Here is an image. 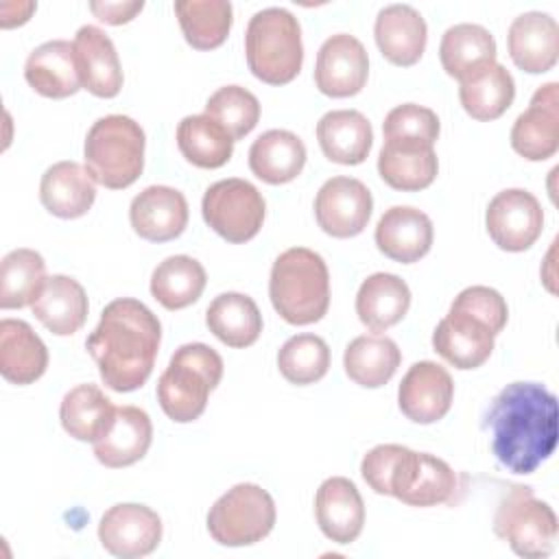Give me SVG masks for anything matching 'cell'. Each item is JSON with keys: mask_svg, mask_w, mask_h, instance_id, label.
Here are the masks:
<instances>
[{"mask_svg": "<svg viewBox=\"0 0 559 559\" xmlns=\"http://www.w3.org/2000/svg\"><path fill=\"white\" fill-rule=\"evenodd\" d=\"M177 146L181 155L199 168H221L234 153L231 135L210 116H186L177 127Z\"/></svg>", "mask_w": 559, "mask_h": 559, "instance_id": "obj_41", "label": "cell"}, {"mask_svg": "<svg viewBox=\"0 0 559 559\" xmlns=\"http://www.w3.org/2000/svg\"><path fill=\"white\" fill-rule=\"evenodd\" d=\"M314 515L321 533L334 544H352L362 533L365 502L345 476L325 478L314 496Z\"/></svg>", "mask_w": 559, "mask_h": 559, "instance_id": "obj_17", "label": "cell"}, {"mask_svg": "<svg viewBox=\"0 0 559 559\" xmlns=\"http://www.w3.org/2000/svg\"><path fill=\"white\" fill-rule=\"evenodd\" d=\"M173 9L192 48L214 50L227 39L234 22V11L227 0H177Z\"/></svg>", "mask_w": 559, "mask_h": 559, "instance_id": "obj_39", "label": "cell"}, {"mask_svg": "<svg viewBox=\"0 0 559 559\" xmlns=\"http://www.w3.org/2000/svg\"><path fill=\"white\" fill-rule=\"evenodd\" d=\"M439 131H441V124L437 114L415 103H404L393 107L382 122L384 140L406 138V140H421V142L435 144L439 138Z\"/></svg>", "mask_w": 559, "mask_h": 559, "instance_id": "obj_45", "label": "cell"}, {"mask_svg": "<svg viewBox=\"0 0 559 559\" xmlns=\"http://www.w3.org/2000/svg\"><path fill=\"white\" fill-rule=\"evenodd\" d=\"M39 201L52 216L79 218L96 201V181L83 164L57 162L41 175Z\"/></svg>", "mask_w": 559, "mask_h": 559, "instance_id": "obj_25", "label": "cell"}, {"mask_svg": "<svg viewBox=\"0 0 559 559\" xmlns=\"http://www.w3.org/2000/svg\"><path fill=\"white\" fill-rule=\"evenodd\" d=\"M162 343L159 319L138 299L118 297L109 301L85 347L98 365L105 386L118 393L140 389L157 358Z\"/></svg>", "mask_w": 559, "mask_h": 559, "instance_id": "obj_2", "label": "cell"}, {"mask_svg": "<svg viewBox=\"0 0 559 559\" xmlns=\"http://www.w3.org/2000/svg\"><path fill=\"white\" fill-rule=\"evenodd\" d=\"M46 262L35 249H13L0 262V308L33 306L46 284Z\"/></svg>", "mask_w": 559, "mask_h": 559, "instance_id": "obj_40", "label": "cell"}, {"mask_svg": "<svg viewBox=\"0 0 559 559\" xmlns=\"http://www.w3.org/2000/svg\"><path fill=\"white\" fill-rule=\"evenodd\" d=\"M203 221L227 242L240 245L251 240L266 214V203L260 190L247 179H221L212 183L201 201Z\"/></svg>", "mask_w": 559, "mask_h": 559, "instance_id": "obj_9", "label": "cell"}, {"mask_svg": "<svg viewBox=\"0 0 559 559\" xmlns=\"http://www.w3.org/2000/svg\"><path fill=\"white\" fill-rule=\"evenodd\" d=\"M373 238L386 258L400 264H413L430 251L435 229L432 221L421 210L393 205L380 216Z\"/></svg>", "mask_w": 559, "mask_h": 559, "instance_id": "obj_19", "label": "cell"}, {"mask_svg": "<svg viewBox=\"0 0 559 559\" xmlns=\"http://www.w3.org/2000/svg\"><path fill=\"white\" fill-rule=\"evenodd\" d=\"M408 308L411 288L393 273L369 275L356 293V314L371 332H384L400 323Z\"/></svg>", "mask_w": 559, "mask_h": 559, "instance_id": "obj_32", "label": "cell"}, {"mask_svg": "<svg viewBox=\"0 0 559 559\" xmlns=\"http://www.w3.org/2000/svg\"><path fill=\"white\" fill-rule=\"evenodd\" d=\"M98 539L103 548L114 557H146L162 542V518L146 504H114L100 518Z\"/></svg>", "mask_w": 559, "mask_h": 559, "instance_id": "obj_11", "label": "cell"}, {"mask_svg": "<svg viewBox=\"0 0 559 559\" xmlns=\"http://www.w3.org/2000/svg\"><path fill=\"white\" fill-rule=\"evenodd\" d=\"M378 173L382 181L393 190H424L435 181L439 173L435 144L406 138L384 140L378 155Z\"/></svg>", "mask_w": 559, "mask_h": 559, "instance_id": "obj_18", "label": "cell"}, {"mask_svg": "<svg viewBox=\"0 0 559 559\" xmlns=\"http://www.w3.org/2000/svg\"><path fill=\"white\" fill-rule=\"evenodd\" d=\"M456 489V472L443 459L419 452L417 478L400 500L408 507H437L443 502H452Z\"/></svg>", "mask_w": 559, "mask_h": 559, "instance_id": "obj_44", "label": "cell"}, {"mask_svg": "<svg viewBox=\"0 0 559 559\" xmlns=\"http://www.w3.org/2000/svg\"><path fill=\"white\" fill-rule=\"evenodd\" d=\"M116 406L96 384L70 389L59 406L63 430L76 441H98L114 424Z\"/></svg>", "mask_w": 559, "mask_h": 559, "instance_id": "obj_34", "label": "cell"}, {"mask_svg": "<svg viewBox=\"0 0 559 559\" xmlns=\"http://www.w3.org/2000/svg\"><path fill=\"white\" fill-rule=\"evenodd\" d=\"M513 151L528 162H544L559 148V83L535 90L528 107L511 127Z\"/></svg>", "mask_w": 559, "mask_h": 559, "instance_id": "obj_14", "label": "cell"}, {"mask_svg": "<svg viewBox=\"0 0 559 559\" xmlns=\"http://www.w3.org/2000/svg\"><path fill=\"white\" fill-rule=\"evenodd\" d=\"M153 441V424L138 406H116L111 428L94 441V456L105 467H129L144 459Z\"/></svg>", "mask_w": 559, "mask_h": 559, "instance_id": "obj_26", "label": "cell"}, {"mask_svg": "<svg viewBox=\"0 0 559 559\" xmlns=\"http://www.w3.org/2000/svg\"><path fill=\"white\" fill-rule=\"evenodd\" d=\"M507 48L513 63L528 72H548L559 57V26L555 17L542 11L518 15L507 33Z\"/></svg>", "mask_w": 559, "mask_h": 559, "instance_id": "obj_21", "label": "cell"}, {"mask_svg": "<svg viewBox=\"0 0 559 559\" xmlns=\"http://www.w3.org/2000/svg\"><path fill=\"white\" fill-rule=\"evenodd\" d=\"M26 83L46 98L74 96L83 83L74 46L66 39H50L37 46L24 63Z\"/></svg>", "mask_w": 559, "mask_h": 559, "instance_id": "obj_24", "label": "cell"}, {"mask_svg": "<svg viewBox=\"0 0 559 559\" xmlns=\"http://www.w3.org/2000/svg\"><path fill=\"white\" fill-rule=\"evenodd\" d=\"M373 37L386 61L408 68L415 66L426 50L428 26L415 7L389 4L378 11Z\"/></svg>", "mask_w": 559, "mask_h": 559, "instance_id": "obj_20", "label": "cell"}, {"mask_svg": "<svg viewBox=\"0 0 559 559\" xmlns=\"http://www.w3.org/2000/svg\"><path fill=\"white\" fill-rule=\"evenodd\" d=\"M48 349L35 330L22 319L0 321V373L7 382L24 386L44 376Z\"/></svg>", "mask_w": 559, "mask_h": 559, "instance_id": "obj_27", "label": "cell"}, {"mask_svg": "<svg viewBox=\"0 0 559 559\" xmlns=\"http://www.w3.org/2000/svg\"><path fill=\"white\" fill-rule=\"evenodd\" d=\"M450 310L465 312V314L483 321L493 332V336L504 330L507 319H509V308H507L504 297L496 288H489V286L463 288L454 297Z\"/></svg>", "mask_w": 559, "mask_h": 559, "instance_id": "obj_46", "label": "cell"}, {"mask_svg": "<svg viewBox=\"0 0 559 559\" xmlns=\"http://www.w3.org/2000/svg\"><path fill=\"white\" fill-rule=\"evenodd\" d=\"M245 55L251 74L262 83H290L304 63L299 20L282 7L253 13L245 33Z\"/></svg>", "mask_w": 559, "mask_h": 559, "instance_id": "obj_5", "label": "cell"}, {"mask_svg": "<svg viewBox=\"0 0 559 559\" xmlns=\"http://www.w3.org/2000/svg\"><path fill=\"white\" fill-rule=\"evenodd\" d=\"M31 310L48 332L70 336L83 328L90 304L85 288L74 277L57 273L46 280Z\"/></svg>", "mask_w": 559, "mask_h": 559, "instance_id": "obj_29", "label": "cell"}, {"mask_svg": "<svg viewBox=\"0 0 559 559\" xmlns=\"http://www.w3.org/2000/svg\"><path fill=\"white\" fill-rule=\"evenodd\" d=\"M74 55L83 87L98 98H114L122 87V66L114 41L98 26L85 24L74 35Z\"/></svg>", "mask_w": 559, "mask_h": 559, "instance_id": "obj_23", "label": "cell"}, {"mask_svg": "<svg viewBox=\"0 0 559 559\" xmlns=\"http://www.w3.org/2000/svg\"><path fill=\"white\" fill-rule=\"evenodd\" d=\"M90 9L100 22L111 24V26H120V24L131 22L144 9V2L142 0H135V2H92Z\"/></svg>", "mask_w": 559, "mask_h": 559, "instance_id": "obj_47", "label": "cell"}, {"mask_svg": "<svg viewBox=\"0 0 559 559\" xmlns=\"http://www.w3.org/2000/svg\"><path fill=\"white\" fill-rule=\"evenodd\" d=\"M205 325L227 347H249L262 332L258 304L242 293H221L205 310Z\"/></svg>", "mask_w": 559, "mask_h": 559, "instance_id": "obj_33", "label": "cell"}, {"mask_svg": "<svg viewBox=\"0 0 559 559\" xmlns=\"http://www.w3.org/2000/svg\"><path fill=\"white\" fill-rule=\"evenodd\" d=\"M203 114L216 120L236 142L251 133L258 124L260 103L249 90L240 85H225L207 98Z\"/></svg>", "mask_w": 559, "mask_h": 559, "instance_id": "obj_43", "label": "cell"}, {"mask_svg": "<svg viewBox=\"0 0 559 559\" xmlns=\"http://www.w3.org/2000/svg\"><path fill=\"white\" fill-rule=\"evenodd\" d=\"M491 452L513 474H533L557 448L559 406L537 382H511L493 400L483 424Z\"/></svg>", "mask_w": 559, "mask_h": 559, "instance_id": "obj_1", "label": "cell"}, {"mask_svg": "<svg viewBox=\"0 0 559 559\" xmlns=\"http://www.w3.org/2000/svg\"><path fill=\"white\" fill-rule=\"evenodd\" d=\"M435 352L456 369H476L493 352V332L478 319L450 310L432 332Z\"/></svg>", "mask_w": 559, "mask_h": 559, "instance_id": "obj_22", "label": "cell"}, {"mask_svg": "<svg viewBox=\"0 0 559 559\" xmlns=\"http://www.w3.org/2000/svg\"><path fill=\"white\" fill-rule=\"evenodd\" d=\"M493 533L524 559H546L557 546V515L552 507L535 498L531 487L511 485L502 496Z\"/></svg>", "mask_w": 559, "mask_h": 559, "instance_id": "obj_7", "label": "cell"}, {"mask_svg": "<svg viewBox=\"0 0 559 559\" xmlns=\"http://www.w3.org/2000/svg\"><path fill=\"white\" fill-rule=\"evenodd\" d=\"M459 98L467 116L489 122L511 107L515 98V81L504 66L491 63L459 83Z\"/></svg>", "mask_w": 559, "mask_h": 559, "instance_id": "obj_37", "label": "cell"}, {"mask_svg": "<svg viewBox=\"0 0 559 559\" xmlns=\"http://www.w3.org/2000/svg\"><path fill=\"white\" fill-rule=\"evenodd\" d=\"M369 76V57L360 39L347 33L328 37L314 63V83L321 94L347 98L358 94Z\"/></svg>", "mask_w": 559, "mask_h": 559, "instance_id": "obj_13", "label": "cell"}, {"mask_svg": "<svg viewBox=\"0 0 559 559\" xmlns=\"http://www.w3.org/2000/svg\"><path fill=\"white\" fill-rule=\"evenodd\" d=\"M419 472V452L397 445L382 443L371 448L360 463L362 480L380 496L402 498L415 483Z\"/></svg>", "mask_w": 559, "mask_h": 559, "instance_id": "obj_35", "label": "cell"}, {"mask_svg": "<svg viewBox=\"0 0 559 559\" xmlns=\"http://www.w3.org/2000/svg\"><path fill=\"white\" fill-rule=\"evenodd\" d=\"M371 210L369 188L354 177H332L314 197L317 225L332 238L358 236L367 227Z\"/></svg>", "mask_w": 559, "mask_h": 559, "instance_id": "obj_12", "label": "cell"}, {"mask_svg": "<svg viewBox=\"0 0 559 559\" xmlns=\"http://www.w3.org/2000/svg\"><path fill=\"white\" fill-rule=\"evenodd\" d=\"M223 358L210 345H181L157 380V402L166 417L177 424L199 419L223 378Z\"/></svg>", "mask_w": 559, "mask_h": 559, "instance_id": "obj_4", "label": "cell"}, {"mask_svg": "<svg viewBox=\"0 0 559 559\" xmlns=\"http://www.w3.org/2000/svg\"><path fill=\"white\" fill-rule=\"evenodd\" d=\"M489 238L504 251H526L544 229V210L535 194L522 188L498 192L485 212Z\"/></svg>", "mask_w": 559, "mask_h": 559, "instance_id": "obj_10", "label": "cell"}, {"mask_svg": "<svg viewBox=\"0 0 559 559\" xmlns=\"http://www.w3.org/2000/svg\"><path fill=\"white\" fill-rule=\"evenodd\" d=\"M439 59L445 74L461 83L496 63V39L480 24H454L441 37Z\"/></svg>", "mask_w": 559, "mask_h": 559, "instance_id": "obj_30", "label": "cell"}, {"mask_svg": "<svg viewBox=\"0 0 559 559\" xmlns=\"http://www.w3.org/2000/svg\"><path fill=\"white\" fill-rule=\"evenodd\" d=\"M269 297L275 312L290 325L321 321L330 308V271L325 260L308 247L282 251L271 266Z\"/></svg>", "mask_w": 559, "mask_h": 559, "instance_id": "obj_3", "label": "cell"}, {"mask_svg": "<svg viewBox=\"0 0 559 559\" xmlns=\"http://www.w3.org/2000/svg\"><path fill=\"white\" fill-rule=\"evenodd\" d=\"M402 362L400 347L393 338L380 334L356 336L343 354V367L349 380L365 389L384 386Z\"/></svg>", "mask_w": 559, "mask_h": 559, "instance_id": "obj_36", "label": "cell"}, {"mask_svg": "<svg viewBox=\"0 0 559 559\" xmlns=\"http://www.w3.org/2000/svg\"><path fill=\"white\" fill-rule=\"evenodd\" d=\"M454 382L445 367L419 360L408 367L397 389V406L415 424H435L452 406Z\"/></svg>", "mask_w": 559, "mask_h": 559, "instance_id": "obj_15", "label": "cell"}, {"mask_svg": "<svg viewBox=\"0 0 559 559\" xmlns=\"http://www.w3.org/2000/svg\"><path fill=\"white\" fill-rule=\"evenodd\" d=\"M317 140L330 162L362 164L373 144L371 122L356 109H332L317 122Z\"/></svg>", "mask_w": 559, "mask_h": 559, "instance_id": "obj_28", "label": "cell"}, {"mask_svg": "<svg viewBox=\"0 0 559 559\" xmlns=\"http://www.w3.org/2000/svg\"><path fill=\"white\" fill-rule=\"evenodd\" d=\"M277 367L290 384L319 382L330 369V347L317 334H295L280 347Z\"/></svg>", "mask_w": 559, "mask_h": 559, "instance_id": "obj_42", "label": "cell"}, {"mask_svg": "<svg viewBox=\"0 0 559 559\" xmlns=\"http://www.w3.org/2000/svg\"><path fill=\"white\" fill-rule=\"evenodd\" d=\"M306 164L301 138L286 129H269L249 148V168L264 183L280 186L293 181Z\"/></svg>", "mask_w": 559, "mask_h": 559, "instance_id": "obj_31", "label": "cell"}, {"mask_svg": "<svg viewBox=\"0 0 559 559\" xmlns=\"http://www.w3.org/2000/svg\"><path fill=\"white\" fill-rule=\"evenodd\" d=\"M146 138L142 127L122 114L98 118L83 144L85 168L109 190H124L142 175Z\"/></svg>", "mask_w": 559, "mask_h": 559, "instance_id": "obj_6", "label": "cell"}, {"mask_svg": "<svg viewBox=\"0 0 559 559\" xmlns=\"http://www.w3.org/2000/svg\"><path fill=\"white\" fill-rule=\"evenodd\" d=\"M271 493L255 483H238L207 511V531L221 546H251L262 542L275 524Z\"/></svg>", "mask_w": 559, "mask_h": 559, "instance_id": "obj_8", "label": "cell"}, {"mask_svg": "<svg viewBox=\"0 0 559 559\" xmlns=\"http://www.w3.org/2000/svg\"><path fill=\"white\" fill-rule=\"evenodd\" d=\"M207 284L205 269L190 255H170L162 260L151 275V295L166 310H181L194 304Z\"/></svg>", "mask_w": 559, "mask_h": 559, "instance_id": "obj_38", "label": "cell"}, {"mask_svg": "<svg viewBox=\"0 0 559 559\" xmlns=\"http://www.w3.org/2000/svg\"><path fill=\"white\" fill-rule=\"evenodd\" d=\"M133 231L148 242H168L188 225V201L170 186H148L129 205Z\"/></svg>", "mask_w": 559, "mask_h": 559, "instance_id": "obj_16", "label": "cell"}]
</instances>
